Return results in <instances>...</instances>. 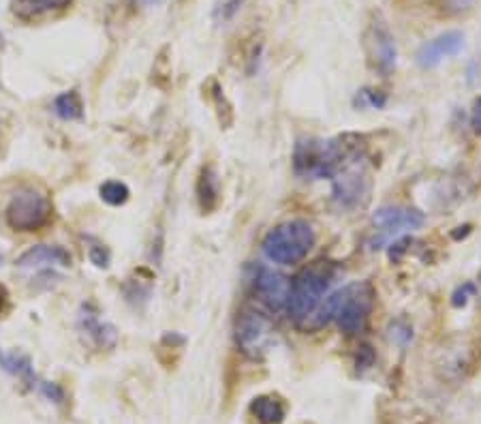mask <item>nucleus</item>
I'll use <instances>...</instances> for the list:
<instances>
[{
	"label": "nucleus",
	"mask_w": 481,
	"mask_h": 424,
	"mask_svg": "<svg viewBox=\"0 0 481 424\" xmlns=\"http://www.w3.org/2000/svg\"><path fill=\"white\" fill-rule=\"evenodd\" d=\"M372 307H374L372 285L368 281H358V283H351V285L338 289L336 293H332L325 300V305L321 309H317V313L311 319H313L315 328L334 319L336 326L346 336H358L366 330Z\"/></svg>",
	"instance_id": "obj_1"
},
{
	"label": "nucleus",
	"mask_w": 481,
	"mask_h": 424,
	"mask_svg": "<svg viewBox=\"0 0 481 424\" xmlns=\"http://www.w3.org/2000/svg\"><path fill=\"white\" fill-rule=\"evenodd\" d=\"M358 150V146H348L346 140L302 138L293 148V169L297 176L309 180L332 178Z\"/></svg>",
	"instance_id": "obj_2"
},
{
	"label": "nucleus",
	"mask_w": 481,
	"mask_h": 424,
	"mask_svg": "<svg viewBox=\"0 0 481 424\" xmlns=\"http://www.w3.org/2000/svg\"><path fill=\"white\" fill-rule=\"evenodd\" d=\"M336 281V268L327 262H317L309 268H304L289 289V300L287 311L297 322L304 324L309 322L317 309L321 307L323 296Z\"/></svg>",
	"instance_id": "obj_3"
},
{
	"label": "nucleus",
	"mask_w": 481,
	"mask_h": 424,
	"mask_svg": "<svg viewBox=\"0 0 481 424\" xmlns=\"http://www.w3.org/2000/svg\"><path fill=\"white\" fill-rule=\"evenodd\" d=\"M313 246H315V230L309 221H302V219L280 223L278 227L268 232L264 244H261L264 256L270 262L283 266L302 262L311 253Z\"/></svg>",
	"instance_id": "obj_4"
},
{
	"label": "nucleus",
	"mask_w": 481,
	"mask_h": 424,
	"mask_svg": "<svg viewBox=\"0 0 481 424\" xmlns=\"http://www.w3.org/2000/svg\"><path fill=\"white\" fill-rule=\"evenodd\" d=\"M334 189L332 199L340 210H353L362 208L370 197V176L364 167L360 150L348 157L338 172L332 176Z\"/></svg>",
	"instance_id": "obj_5"
},
{
	"label": "nucleus",
	"mask_w": 481,
	"mask_h": 424,
	"mask_svg": "<svg viewBox=\"0 0 481 424\" xmlns=\"http://www.w3.org/2000/svg\"><path fill=\"white\" fill-rule=\"evenodd\" d=\"M5 219L7 225L15 232H36L50 223L52 204L41 191L26 187L11 197L5 210Z\"/></svg>",
	"instance_id": "obj_6"
},
{
	"label": "nucleus",
	"mask_w": 481,
	"mask_h": 424,
	"mask_svg": "<svg viewBox=\"0 0 481 424\" xmlns=\"http://www.w3.org/2000/svg\"><path fill=\"white\" fill-rule=\"evenodd\" d=\"M424 215L415 208L383 206L370 221V249H383L407 232H415L424 225Z\"/></svg>",
	"instance_id": "obj_7"
},
{
	"label": "nucleus",
	"mask_w": 481,
	"mask_h": 424,
	"mask_svg": "<svg viewBox=\"0 0 481 424\" xmlns=\"http://www.w3.org/2000/svg\"><path fill=\"white\" fill-rule=\"evenodd\" d=\"M274 326L272 322L261 315L259 311H242L236 319V345L238 350L252 358V360H259L264 358L272 345H274Z\"/></svg>",
	"instance_id": "obj_8"
},
{
	"label": "nucleus",
	"mask_w": 481,
	"mask_h": 424,
	"mask_svg": "<svg viewBox=\"0 0 481 424\" xmlns=\"http://www.w3.org/2000/svg\"><path fill=\"white\" fill-rule=\"evenodd\" d=\"M248 283L252 287V293L257 296V300L266 305L270 311H280L287 307L291 283L280 272L264 264H255L248 270Z\"/></svg>",
	"instance_id": "obj_9"
},
{
	"label": "nucleus",
	"mask_w": 481,
	"mask_h": 424,
	"mask_svg": "<svg viewBox=\"0 0 481 424\" xmlns=\"http://www.w3.org/2000/svg\"><path fill=\"white\" fill-rule=\"evenodd\" d=\"M366 48L372 67L379 69L383 75H389L396 69V41H393V34L389 32L385 20L379 13L372 15V22L368 26Z\"/></svg>",
	"instance_id": "obj_10"
},
{
	"label": "nucleus",
	"mask_w": 481,
	"mask_h": 424,
	"mask_svg": "<svg viewBox=\"0 0 481 424\" xmlns=\"http://www.w3.org/2000/svg\"><path fill=\"white\" fill-rule=\"evenodd\" d=\"M462 48H464V34L460 30L443 32L439 37H434L432 41H426V44L417 50V65L421 69H434L445 58L460 54Z\"/></svg>",
	"instance_id": "obj_11"
},
{
	"label": "nucleus",
	"mask_w": 481,
	"mask_h": 424,
	"mask_svg": "<svg viewBox=\"0 0 481 424\" xmlns=\"http://www.w3.org/2000/svg\"><path fill=\"white\" fill-rule=\"evenodd\" d=\"M15 266L20 270H43V268H56V266L67 268V266H71V256L62 246L36 244V246H30L26 253H22Z\"/></svg>",
	"instance_id": "obj_12"
},
{
	"label": "nucleus",
	"mask_w": 481,
	"mask_h": 424,
	"mask_svg": "<svg viewBox=\"0 0 481 424\" xmlns=\"http://www.w3.org/2000/svg\"><path fill=\"white\" fill-rule=\"evenodd\" d=\"M250 413L259 424H280L287 416V403L278 395H261L252 399Z\"/></svg>",
	"instance_id": "obj_13"
},
{
	"label": "nucleus",
	"mask_w": 481,
	"mask_h": 424,
	"mask_svg": "<svg viewBox=\"0 0 481 424\" xmlns=\"http://www.w3.org/2000/svg\"><path fill=\"white\" fill-rule=\"evenodd\" d=\"M79 326H81V330L88 334L93 341H95V345H99V347H103V350H111L114 345H116V341H118V332H116V328L111 326V324H103V322H99V317L97 315H93V313H81L79 315Z\"/></svg>",
	"instance_id": "obj_14"
},
{
	"label": "nucleus",
	"mask_w": 481,
	"mask_h": 424,
	"mask_svg": "<svg viewBox=\"0 0 481 424\" xmlns=\"http://www.w3.org/2000/svg\"><path fill=\"white\" fill-rule=\"evenodd\" d=\"M197 197L203 212H212L218 206V199H221V180H218L214 167L201 169V176L197 183Z\"/></svg>",
	"instance_id": "obj_15"
},
{
	"label": "nucleus",
	"mask_w": 481,
	"mask_h": 424,
	"mask_svg": "<svg viewBox=\"0 0 481 424\" xmlns=\"http://www.w3.org/2000/svg\"><path fill=\"white\" fill-rule=\"evenodd\" d=\"M0 369L7 371L9 375H15L24 379L28 386H36V377L32 373V362L28 356L20 352H0Z\"/></svg>",
	"instance_id": "obj_16"
},
{
	"label": "nucleus",
	"mask_w": 481,
	"mask_h": 424,
	"mask_svg": "<svg viewBox=\"0 0 481 424\" xmlns=\"http://www.w3.org/2000/svg\"><path fill=\"white\" fill-rule=\"evenodd\" d=\"M67 5L69 0H13V13L24 20H32V18H41L46 13L65 9Z\"/></svg>",
	"instance_id": "obj_17"
},
{
	"label": "nucleus",
	"mask_w": 481,
	"mask_h": 424,
	"mask_svg": "<svg viewBox=\"0 0 481 424\" xmlns=\"http://www.w3.org/2000/svg\"><path fill=\"white\" fill-rule=\"evenodd\" d=\"M52 112L60 118V120H75L81 118V101L79 95L75 91L71 93H62L54 99L52 103Z\"/></svg>",
	"instance_id": "obj_18"
},
{
	"label": "nucleus",
	"mask_w": 481,
	"mask_h": 424,
	"mask_svg": "<svg viewBox=\"0 0 481 424\" xmlns=\"http://www.w3.org/2000/svg\"><path fill=\"white\" fill-rule=\"evenodd\" d=\"M99 193H101V199L105 201V204H109V206H122L126 199H128V187L124 185V183H118V180H109V183H105L101 189H99Z\"/></svg>",
	"instance_id": "obj_19"
},
{
	"label": "nucleus",
	"mask_w": 481,
	"mask_h": 424,
	"mask_svg": "<svg viewBox=\"0 0 481 424\" xmlns=\"http://www.w3.org/2000/svg\"><path fill=\"white\" fill-rule=\"evenodd\" d=\"M389 338L393 343H398V345H407L411 338H413V330L411 326L405 322V319H396L391 326H389Z\"/></svg>",
	"instance_id": "obj_20"
},
{
	"label": "nucleus",
	"mask_w": 481,
	"mask_h": 424,
	"mask_svg": "<svg viewBox=\"0 0 481 424\" xmlns=\"http://www.w3.org/2000/svg\"><path fill=\"white\" fill-rule=\"evenodd\" d=\"M36 388L48 401H54L56 405L65 403V390L58 384H54V381H36Z\"/></svg>",
	"instance_id": "obj_21"
},
{
	"label": "nucleus",
	"mask_w": 481,
	"mask_h": 424,
	"mask_svg": "<svg viewBox=\"0 0 481 424\" xmlns=\"http://www.w3.org/2000/svg\"><path fill=\"white\" fill-rule=\"evenodd\" d=\"M88 253H90V260H93L95 266H99V268H107L109 266V251L105 246L95 244V246H90Z\"/></svg>",
	"instance_id": "obj_22"
},
{
	"label": "nucleus",
	"mask_w": 481,
	"mask_h": 424,
	"mask_svg": "<svg viewBox=\"0 0 481 424\" xmlns=\"http://www.w3.org/2000/svg\"><path fill=\"white\" fill-rule=\"evenodd\" d=\"M475 291H477V287H475L473 283H466V285L458 287L456 293H454V298H452V305H454V307H464L466 300H468V296H473Z\"/></svg>",
	"instance_id": "obj_23"
},
{
	"label": "nucleus",
	"mask_w": 481,
	"mask_h": 424,
	"mask_svg": "<svg viewBox=\"0 0 481 424\" xmlns=\"http://www.w3.org/2000/svg\"><path fill=\"white\" fill-rule=\"evenodd\" d=\"M244 3H246V0H227V3L223 5V9H221V20L223 22L231 20L244 7Z\"/></svg>",
	"instance_id": "obj_24"
},
{
	"label": "nucleus",
	"mask_w": 481,
	"mask_h": 424,
	"mask_svg": "<svg viewBox=\"0 0 481 424\" xmlns=\"http://www.w3.org/2000/svg\"><path fill=\"white\" fill-rule=\"evenodd\" d=\"M355 103H358L360 107H366V105H372V107H381L385 101H379V99H377V95H372V91H362V93L358 95Z\"/></svg>",
	"instance_id": "obj_25"
},
{
	"label": "nucleus",
	"mask_w": 481,
	"mask_h": 424,
	"mask_svg": "<svg viewBox=\"0 0 481 424\" xmlns=\"http://www.w3.org/2000/svg\"><path fill=\"white\" fill-rule=\"evenodd\" d=\"M372 362H374V354H372V350L368 345H364L360 350V354H358V369L360 371H366V369L372 366Z\"/></svg>",
	"instance_id": "obj_26"
},
{
	"label": "nucleus",
	"mask_w": 481,
	"mask_h": 424,
	"mask_svg": "<svg viewBox=\"0 0 481 424\" xmlns=\"http://www.w3.org/2000/svg\"><path fill=\"white\" fill-rule=\"evenodd\" d=\"M470 124L477 133H481V97L473 103V112H470Z\"/></svg>",
	"instance_id": "obj_27"
},
{
	"label": "nucleus",
	"mask_w": 481,
	"mask_h": 424,
	"mask_svg": "<svg viewBox=\"0 0 481 424\" xmlns=\"http://www.w3.org/2000/svg\"><path fill=\"white\" fill-rule=\"evenodd\" d=\"M140 5H144V7H152V5H161V3H165V0H137Z\"/></svg>",
	"instance_id": "obj_28"
},
{
	"label": "nucleus",
	"mask_w": 481,
	"mask_h": 424,
	"mask_svg": "<svg viewBox=\"0 0 481 424\" xmlns=\"http://www.w3.org/2000/svg\"><path fill=\"white\" fill-rule=\"evenodd\" d=\"M3 305H5V298H3V293H0V311H3Z\"/></svg>",
	"instance_id": "obj_29"
},
{
	"label": "nucleus",
	"mask_w": 481,
	"mask_h": 424,
	"mask_svg": "<svg viewBox=\"0 0 481 424\" xmlns=\"http://www.w3.org/2000/svg\"><path fill=\"white\" fill-rule=\"evenodd\" d=\"M5 46V37L3 34H0V48H3Z\"/></svg>",
	"instance_id": "obj_30"
},
{
	"label": "nucleus",
	"mask_w": 481,
	"mask_h": 424,
	"mask_svg": "<svg viewBox=\"0 0 481 424\" xmlns=\"http://www.w3.org/2000/svg\"><path fill=\"white\" fill-rule=\"evenodd\" d=\"M0 264H3V253H0Z\"/></svg>",
	"instance_id": "obj_31"
},
{
	"label": "nucleus",
	"mask_w": 481,
	"mask_h": 424,
	"mask_svg": "<svg viewBox=\"0 0 481 424\" xmlns=\"http://www.w3.org/2000/svg\"><path fill=\"white\" fill-rule=\"evenodd\" d=\"M479 285H481V272H479Z\"/></svg>",
	"instance_id": "obj_32"
}]
</instances>
